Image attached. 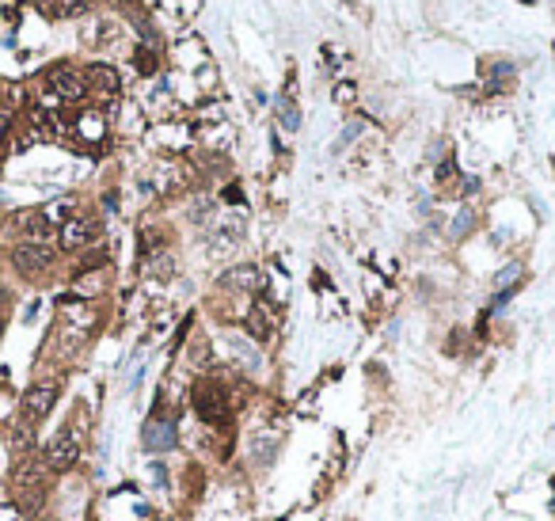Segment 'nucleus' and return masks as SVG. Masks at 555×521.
I'll return each instance as SVG.
<instances>
[{
	"instance_id": "obj_1",
	"label": "nucleus",
	"mask_w": 555,
	"mask_h": 521,
	"mask_svg": "<svg viewBox=\"0 0 555 521\" xmlns=\"http://www.w3.org/2000/svg\"><path fill=\"white\" fill-rule=\"evenodd\" d=\"M46 487H50V468H46V461H35V457L19 461V468H16V495H19V506H23V510L42 506V498H46Z\"/></svg>"
},
{
	"instance_id": "obj_2",
	"label": "nucleus",
	"mask_w": 555,
	"mask_h": 521,
	"mask_svg": "<svg viewBox=\"0 0 555 521\" xmlns=\"http://www.w3.org/2000/svg\"><path fill=\"white\" fill-rule=\"evenodd\" d=\"M194 411L206 426H228L232 423V407H228V396L221 392L213 381H198L194 384Z\"/></svg>"
},
{
	"instance_id": "obj_3",
	"label": "nucleus",
	"mask_w": 555,
	"mask_h": 521,
	"mask_svg": "<svg viewBox=\"0 0 555 521\" xmlns=\"http://www.w3.org/2000/svg\"><path fill=\"white\" fill-rule=\"evenodd\" d=\"M46 95H50V103H84L88 99V80L76 69H65V65H58V69H50L46 73Z\"/></svg>"
},
{
	"instance_id": "obj_4",
	"label": "nucleus",
	"mask_w": 555,
	"mask_h": 521,
	"mask_svg": "<svg viewBox=\"0 0 555 521\" xmlns=\"http://www.w3.org/2000/svg\"><path fill=\"white\" fill-rule=\"evenodd\" d=\"M80 434H76V430H58V438L50 441L46 446V468L50 472H69V468H76V464H80Z\"/></svg>"
},
{
	"instance_id": "obj_5",
	"label": "nucleus",
	"mask_w": 555,
	"mask_h": 521,
	"mask_svg": "<svg viewBox=\"0 0 555 521\" xmlns=\"http://www.w3.org/2000/svg\"><path fill=\"white\" fill-rule=\"evenodd\" d=\"M53 259H58V251H53L50 243H35V240H23V243L12 251V263H16V270L23 274V278L46 274V270L53 267Z\"/></svg>"
},
{
	"instance_id": "obj_6",
	"label": "nucleus",
	"mask_w": 555,
	"mask_h": 521,
	"mask_svg": "<svg viewBox=\"0 0 555 521\" xmlns=\"http://www.w3.org/2000/svg\"><path fill=\"white\" fill-rule=\"evenodd\" d=\"M58 396H61V384H58V381H38V384H31L27 396H23V419H27V423H38V419H46V415L53 411V404H58Z\"/></svg>"
},
{
	"instance_id": "obj_7",
	"label": "nucleus",
	"mask_w": 555,
	"mask_h": 521,
	"mask_svg": "<svg viewBox=\"0 0 555 521\" xmlns=\"http://www.w3.org/2000/svg\"><path fill=\"white\" fill-rule=\"evenodd\" d=\"M99 232H103V225H99L95 217H69V221L61 225V248H65V251L88 248V243L99 240Z\"/></svg>"
},
{
	"instance_id": "obj_8",
	"label": "nucleus",
	"mask_w": 555,
	"mask_h": 521,
	"mask_svg": "<svg viewBox=\"0 0 555 521\" xmlns=\"http://www.w3.org/2000/svg\"><path fill=\"white\" fill-rule=\"evenodd\" d=\"M274 324H278V312L266 301H259L248 312V331H251V339H259V342H266L274 335Z\"/></svg>"
},
{
	"instance_id": "obj_9",
	"label": "nucleus",
	"mask_w": 555,
	"mask_h": 521,
	"mask_svg": "<svg viewBox=\"0 0 555 521\" xmlns=\"http://www.w3.org/2000/svg\"><path fill=\"white\" fill-rule=\"evenodd\" d=\"M35 8L53 19H76L88 12V0H35Z\"/></svg>"
},
{
	"instance_id": "obj_10",
	"label": "nucleus",
	"mask_w": 555,
	"mask_h": 521,
	"mask_svg": "<svg viewBox=\"0 0 555 521\" xmlns=\"http://www.w3.org/2000/svg\"><path fill=\"white\" fill-rule=\"evenodd\" d=\"M171 446H175V426H171V423L157 419V423H149V426H145V449L164 453V449H171Z\"/></svg>"
},
{
	"instance_id": "obj_11",
	"label": "nucleus",
	"mask_w": 555,
	"mask_h": 521,
	"mask_svg": "<svg viewBox=\"0 0 555 521\" xmlns=\"http://www.w3.org/2000/svg\"><path fill=\"white\" fill-rule=\"evenodd\" d=\"M221 285H228V290H259L263 278L255 267H232L225 278H221Z\"/></svg>"
},
{
	"instance_id": "obj_12",
	"label": "nucleus",
	"mask_w": 555,
	"mask_h": 521,
	"mask_svg": "<svg viewBox=\"0 0 555 521\" xmlns=\"http://www.w3.org/2000/svg\"><path fill=\"white\" fill-rule=\"evenodd\" d=\"M19 228L27 232V240L46 243V236H50V214H27L23 221H19Z\"/></svg>"
},
{
	"instance_id": "obj_13",
	"label": "nucleus",
	"mask_w": 555,
	"mask_h": 521,
	"mask_svg": "<svg viewBox=\"0 0 555 521\" xmlns=\"http://www.w3.org/2000/svg\"><path fill=\"white\" fill-rule=\"evenodd\" d=\"M278 118H282L285 130L301 126V110H297V103H293V80L285 84V95H282V103H278Z\"/></svg>"
},
{
	"instance_id": "obj_14",
	"label": "nucleus",
	"mask_w": 555,
	"mask_h": 521,
	"mask_svg": "<svg viewBox=\"0 0 555 521\" xmlns=\"http://www.w3.org/2000/svg\"><path fill=\"white\" fill-rule=\"evenodd\" d=\"M274 449H278V438H274V434H263V438H255V441H251V457L259 461V464L270 461V457H274Z\"/></svg>"
},
{
	"instance_id": "obj_15",
	"label": "nucleus",
	"mask_w": 555,
	"mask_h": 521,
	"mask_svg": "<svg viewBox=\"0 0 555 521\" xmlns=\"http://www.w3.org/2000/svg\"><path fill=\"white\" fill-rule=\"evenodd\" d=\"M80 134H84L88 141H95L99 134H103V122L92 118V115H84V118H80Z\"/></svg>"
},
{
	"instance_id": "obj_16",
	"label": "nucleus",
	"mask_w": 555,
	"mask_h": 521,
	"mask_svg": "<svg viewBox=\"0 0 555 521\" xmlns=\"http://www.w3.org/2000/svg\"><path fill=\"white\" fill-rule=\"evenodd\" d=\"M92 80H99L107 92H115V88H118V76L110 73V69H103V65H99V69H92Z\"/></svg>"
},
{
	"instance_id": "obj_17",
	"label": "nucleus",
	"mask_w": 555,
	"mask_h": 521,
	"mask_svg": "<svg viewBox=\"0 0 555 521\" xmlns=\"http://www.w3.org/2000/svg\"><path fill=\"white\" fill-rule=\"evenodd\" d=\"M517 274H521V267H506V270H502V274H498V278H495V285H509V282L517 278Z\"/></svg>"
},
{
	"instance_id": "obj_18",
	"label": "nucleus",
	"mask_w": 555,
	"mask_h": 521,
	"mask_svg": "<svg viewBox=\"0 0 555 521\" xmlns=\"http://www.w3.org/2000/svg\"><path fill=\"white\" fill-rule=\"evenodd\" d=\"M468 228H472V214H460V217H457V225H453V232H457V236H464Z\"/></svg>"
},
{
	"instance_id": "obj_19",
	"label": "nucleus",
	"mask_w": 555,
	"mask_h": 521,
	"mask_svg": "<svg viewBox=\"0 0 555 521\" xmlns=\"http://www.w3.org/2000/svg\"><path fill=\"white\" fill-rule=\"evenodd\" d=\"M335 99H342V103H350V99H354V84H339V88H335Z\"/></svg>"
},
{
	"instance_id": "obj_20",
	"label": "nucleus",
	"mask_w": 555,
	"mask_h": 521,
	"mask_svg": "<svg viewBox=\"0 0 555 521\" xmlns=\"http://www.w3.org/2000/svg\"><path fill=\"white\" fill-rule=\"evenodd\" d=\"M152 480H157V483H168V472H164V464H152Z\"/></svg>"
},
{
	"instance_id": "obj_21",
	"label": "nucleus",
	"mask_w": 555,
	"mask_h": 521,
	"mask_svg": "<svg viewBox=\"0 0 555 521\" xmlns=\"http://www.w3.org/2000/svg\"><path fill=\"white\" fill-rule=\"evenodd\" d=\"M0 327H4V320H0Z\"/></svg>"
}]
</instances>
